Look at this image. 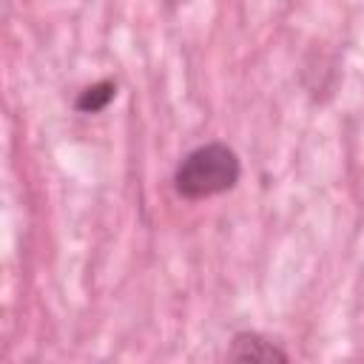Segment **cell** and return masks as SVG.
<instances>
[{
    "label": "cell",
    "instance_id": "obj_2",
    "mask_svg": "<svg viewBox=\"0 0 364 364\" xmlns=\"http://www.w3.org/2000/svg\"><path fill=\"white\" fill-rule=\"evenodd\" d=\"M225 358L228 361H259V364H284L290 361V353L282 350L273 338L256 333V330H242L230 338V347L225 350Z\"/></svg>",
    "mask_w": 364,
    "mask_h": 364
},
{
    "label": "cell",
    "instance_id": "obj_1",
    "mask_svg": "<svg viewBox=\"0 0 364 364\" xmlns=\"http://www.w3.org/2000/svg\"><path fill=\"white\" fill-rule=\"evenodd\" d=\"M242 179V159L225 142H205L188 151L173 168V191L188 202L228 193Z\"/></svg>",
    "mask_w": 364,
    "mask_h": 364
},
{
    "label": "cell",
    "instance_id": "obj_3",
    "mask_svg": "<svg viewBox=\"0 0 364 364\" xmlns=\"http://www.w3.org/2000/svg\"><path fill=\"white\" fill-rule=\"evenodd\" d=\"M114 100H117V82H114V80H97V82L85 85V88L74 97V111H77V114H100V111H105Z\"/></svg>",
    "mask_w": 364,
    "mask_h": 364
}]
</instances>
